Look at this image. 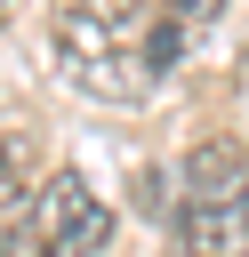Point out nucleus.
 <instances>
[{
  "label": "nucleus",
  "mask_w": 249,
  "mask_h": 257,
  "mask_svg": "<svg viewBox=\"0 0 249 257\" xmlns=\"http://www.w3.org/2000/svg\"><path fill=\"white\" fill-rule=\"evenodd\" d=\"M217 8L225 0H64L56 8L64 80L96 104H145L217 24Z\"/></svg>",
  "instance_id": "f257e3e1"
},
{
  "label": "nucleus",
  "mask_w": 249,
  "mask_h": 257,
  "mask_svg": "<svg viewBox=\"0 0 249 257\" xmlns=\"http://www.w3.org/2000/svg\"><path fill=\"white\" fill-rule=\"evenodd\" d=\"M104 241H112V209L88 193V177L56 169L0 233V257H96Z\"/></svg>",
  "instance_id": "f03ea898"
},
{
  "label": "nucleus",
  "mask_w": 249,
  "mask_h": 257,
  "mask_svg": "<svg viewBox=\"0 0 249 257\" xmlns=\"http://www.w3.org/2000/svg\"><path fill=\"white\" fill-rule=\"evenodd\" d=\"M177 257H249V177H233L225 153H209L177 201Z\"/></svg>",
  "instance_id": "7ed1b4c3"
},
{
  "label": "nucleus",
  "mask_w": 249,
  "mask_h": 257,
  "mask_svg": "<svg viewBox=\"0 0 249 257\" xmlns=\"http://www.w3.org/2000/svg\"><path fill=\"white\" fill-rule=\"evenodd\" d=\"M0 201H16V153L0 145Z\"/></svg>",
  "instance_id": "20e7f679"
}]
</instances>
